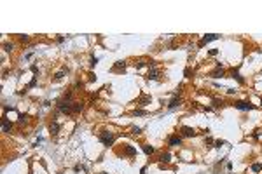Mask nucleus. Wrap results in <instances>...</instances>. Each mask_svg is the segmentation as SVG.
<instances>
[{"label":"nucleus","mask_w":262,"mask_h":174,"mask_svg":"<svg viewBox=\"0 0 262 174\" xmlns=\"http://www.w3.org/2000/svg\"><path fill=\"white\" fill-rule=\"evenodd\" d=\"M98 138H100V141H101L105 146H112L114 141H115V136H114V133H110V130H101Z\"/></svg>","instance_id":"obj_1"},{"label":"nucleus","mask_w":262,"mask_h":174,"mask_svg":"<svg viewBox=\"0 0 262 174\" xmlns=\"http://www.w3.org/2000/svg\"><path fill=\"white\" fill-rule=\"evenodd\" d=\"M220 38V35H217V33H210V35H205L201 40H199V47H205L206 43H210V42H213V40H218Z\"/></svg>","instance_id":"obj_2"},{"label":"nucleus","mask_w":262,"mask_h":174,"mask_svg":"<svg viewBox=\"0 0 262 174\" xmlns=\"http://www.w3.org/2000/svg\"><path fill=\"white\" fill-rule=\"evenodd\" d=\"M234 106L238 108V110H241V112H248V110H253V108H255L252 103H246V101H238Z\"/></svg>","instance_id":"obj_3"},{"label":"nucleus","mask_w":262,"mask_h":174,"mask_svg":"<svg viewBox=\"0 0 262 174\" xmlns=\"http://www.w3.org/2000/svg\"><path fill=\"white\" fill-rule=\"evenodd\" d=\"M180 133H182V136H184V138H194L196 134H198V133H196V130H194L192 127H185V125L180 129Z\"/></svg>","instance_id":"obj_4"},{"label":"nucleus","mask_w":262,"mask_h":174,"mask_svg":"<svg viewBox=\"0 0 262 174\" xmlns=\"http://www.w3.org/2000/svg\"><path fill=\"white\" fill-rule=\"evenodd\" d=\"M180 104H182V99L178 96H173V99L168 103V108H169V110H175V108H178Z\"/></svg>","instance_id":"obj_5"},{"label":"nucleus","mask_w":262,"mask_h":174,"mask_svg":"<svg viewBox=\"0 0 262 174\" xmlns=\"http://www.w3.org/2000/svg\"><path fill=\"white\" fill-rule=\"evenodd\" d=\"M168 143H169V146H180L182 145V138L180 136H169Z\"/></svg>","instance_id":"obj_6"},{"label":"nucleus","mask_w":262,"mask_h":174,"mask_svg":"<svg viewBox=\"0 0 262 174\" xmlns=\"http://www.w3.org/2000/svg\"><path fill=\"white\" fill-rule=\"evenodd\" d=\"M159 78V70L156 68V66H152V70L149 72V75H147V80H157Z\"/></svg>","instance_id":"obj_7"},{"label":"nucleus","mask_w":262,"mask_h":174,"mask_svg":"<svg viewBox=\"0 0 262 174\" xmlns=\"http://www.w3.org/2000/svg\"><path fill=\"white\" fill-rule=\"evenodd\" d=\"M11 129H12V124L7 118H2V133H11Z\"/></svg>","instance_id":"obj_8"},{"label":"nucleus","mask_w":262,"mask_h":174,"mask_svg":"<svg viewBox=\"0 0 262 174\" xmlns=\"http://www.w3.org/2000/svg\"><path fill=\"white\" fill-rule=\"evenodd\" d=\"M124 68H126V61H117V63L114 64L112 72H124Z\"/></svg>","instance_id":"obj_9"},{"label":"nucleus","mask_w":262,"mask_h":174,"mask_svg":"<svg viewBox=\"0 0 262 174\" xmlns=\"http://www.w3.org/2000/svg\"><path fill=\"white\" fill-rule=\"evenodd\" d=\"M84 110V103H72V113H80Z\"/></svg>","instance_id":"obj_10"},{"label":"nucleus","mask_w":262,"mask_h":174,"mask_svg":"<svg viewBox=\"0 0 262 174\" xmlns=\"http://www.w3.org/2000/svg\"><path fill=\"white\" fill-rule=\"evenodd\" d=\"M124 151H126V155H129V157H135V155H136V148L131 146V145H126Z\"/></svg>","instance_id":"obj_11"},{"label":"nucleus","mask_w":262,"mask_h":174,"mask_svg":"<svg viewBox=\"0 0 262 174\" xmlns=\"http://www.w3.org/2000/svg\"><path fill=\"white\" fill-rule=\"evenodd\" d=\"M147 103H150V96H149V94H142V96L138 98V104H142V106H145Z\"/></svg>","instance_id":"obj_12"},{"label":"nucleus","mask_w":262,"mask_h":174,"mask_svg":"<svg viewBox=\"0 0 262 174\" xmlns=\"http://www.w3.org/2000/svg\"><path fill=\"white\" fill-rule=\"evenodd\" d=\"M231 77H232V78H236L239 84H245V78L239 75V72H238V70H232V72H231Z\"/></svg>","instance_id":"obj_13"},{"label":"nucleus","mask_w":262,"mask_h":174,"mask_svg":"<svg viewBox=\"0 0 262 174\" xmlns=\"http://www.w3.org/2000/svg\"><path fill=\"white\" fill-rule=\"evenodd\" d=\"M142 150H143V153H145V155H152V153L156 151V150H154V146H150V145H143V146H142Z\"/></svg>","instance_id":"obj_14"},{"label":"nucleus","mask_w":262,"mask_h":174,"mask_svg":"<svg viewBox=\"0 0 262 174\" xmlns=\"http://www.w3.org/2000/svg\"><path fill=\"white\" fill-rule=\"evenodd\" d=\"M210 75H211V77H215V78H220V77H224V70H222V68H215Z\"/></svg>","instance_id":"obj_15"},{"label":"nucleus","mask_w":262,"mask_h":174,"mask_svg":"<svg viewBox=\"0 0 262 174\" xmlns=\"http://www.w3.org/2000/svg\"><path fill=\"white\" fill-rule=\"evenodd\" d=\"M49 130H51V134H58V130H59V124L58 122H53L49 125Z\"/></svg>","instance_id":"obj_16"},{"label":"nucleus","mask_w":262,"mask_h":174,"mask_svg":"<svg viewBox=\"0 0 262 174\" xmlns=\"http://www.w3.org/2000/svg\"><path fill=\"white\" fill-rule=\"evenodd\" d=\"M4 51H5V52H12V51H14V43L5 42V43H4Z\"/></svg>","instance_id":"obj_17"},{"label":"nucleus","mask_w":262,"mask_h":174,"mask_svg":"<svg viewBox=\"0 0 262 174\" xmlns=\"http://www.w3.org/2000/svg\"><path fill=\"white\" fill-rule=\"evenodd\" d=\"M18 122H19V124H26V122H28V115H26V113H25V115H23V113H19Z\"/></svg>","instance_id":"obj_18"},{"label":"nucleus","mask_w":262,"mask_h":174,"mask_svg":"<svg viewBox=\"0 0 262 174\" xmlns=\"http://www.w3.org/2000/svg\"><path fill=\"white\" fill-rule=\"evenodd\" d=\"M169 159H171V155H169V153H163V155H161V164H168V162H169Z\"/></svg>","instance_id":"obj_19"},{"label":"nucleus","mask_w":262,"mask_h":174,"mask_svg":"<svg viewBox=\"0 0 262 174\" xmlns=\"http://www.w3.org/2000/svg\"><path fill=\"white\" fill-rule=\"evenodd\" d=\"M65 72H68V70H61V72H58V73L54 75V80H61V78L65 77Z\"/></svg>","instance_id":"obj_20"},{"label":"nucleus","mask_w":262,"mask_h":174,"mask_svg":"<svg viewBox=\"0 0 262 174\" xmlns=\"http://www.w3.org/2000/svg\"><path fill=\"white\" fill-rule=\"evenodd\" d=\"M252 171H253V172H260V171H262V164H259V162L253 164V165H252Z\"/></svg>","instance_id":"obj_21"},{"label":"nucleus","mask_w":262,"mask_h":174,"mask_svg":"<svg viewBox=\"0 0 262 174\" xmlns=\"http://www.w3.org/2000/svg\"><path fill=\"white\" fill-rule=\"evenodd\" d=\"M133 115H135V117H142V115H147V112H145V110H135Z\"/></svg>","instance_id":"obj_22"},{"label":"nucleus","mask_w":262,"mask_h":174,"mask_svg":"<svg viewBox=\"0 0 262 174\" xmlns=\"http://www.w3.org/2000/svg\"><path fill=\"white\" fill-rule=\"evenodd\" d=\"M213 145H215L217 148H220V146H224V145H226V141H222V139H217V141H215Z\"/></svg>","instance_id":"obj_23"},{"label":"nucleus","mask_w":262,"mask_h":174,"mask_svg":"<svg viewBox=\"0 0 262 174\" xmlns=\"http://www.w3.org/2000/svg\"><path fill=\"white\" fill-rule=\"evenodd\" d=\"M224 101H218V99H213V108H218V106H222Z\"/></svg>","instance_id":"obj_24"},{"label":"nucleus","mask_w":262,"mask_h":174,"mask_svg":"<svg viewBox=\"0 0 262 174\" xmlns=\"http://www.w3.org/2000/svg\"><path fill=\"white\" fill-rule=\"evenodd\" d=\"M28 38H30L28 35H19V40H21V42H28Z\"/></svg>","instance_id":"obj_25"},{"label":"nucleus","mask_w":262,"mask_h":174,"mask_svg":"<svg viewBox=\"0 0 262 174\" xmlns=\"http://www.w3.org/2000/svg\"><path fill=\"white\" fill-rule=\"evenodd\" d=\"M131 130H133V134H140V133H142V129H140V127H133Z\"/></svg>","instance_id":"obj_26"},{"label":"nucleus","mask_w":262,"mask_h":174,"mask_svg":"<svg viewBox=\"0 0 262 174\" xmlns=\"http://www.w3.org/2000/svg\"><path fill=\"white\" fill-rule=\"evenodd\" d=\"M35 85H37V77H33V78H32V82H30V85H28V87H35Z\"/></svg>","instance_id":"obj_27"},{"label":"nucleus","mask_w":262,"mask_h":174,"mask_svg":"<svg viewBox=\"0 0 262 174\" xmlns=\"http://www.w3.org/2000/svg\"><path fill=\"white\" fill-rule=\"evenodd\" d=\"M96 63H98V58H95V56H93V58H91V66H95Z\"/></svg>","instance_id":"obj_28"},{"label":"nucleus","mask_w":262,"mask_h":174,"mask_svg":"<svg viewBox=\"0 0 262 174\" xmlns=\"http://www.w3.org/2000/svg\"><path fill=\"white\" fill-rule=\"evenodd\" d=\"M217 54H218V49H211L210 51V56H217Z\"/></svg>","instance_id":"obj_29"},{"label":"nucleus","mask_w":262,"mask_h":174,"mask_svg":"<svg viewBox=\"0 0 262 174\" xmlns=\"http://www.w3.org/2000/svg\"><path fill=\"white\" fill-rule=\"evenodd\" d=\"M205 141H206V143H208V145H213V143H215V141H213V139H211V138H205Z\"/></svg>","instance_id":"obj_30"},{"label":"nucleus","mask_w":262,"mask_h":174,"mask_svg":"<svg viewBox=\"0 0 262 174\" xmlns=\"http://www.w3.org/2000/svg\"><path fill=\"white\" fill-rule=\"evenodd\" d=\"M143 64H145V61H138V63H136V68H142Z\"/></svg>","instance_id":"obj_31"},{"label":"nucleus","mask_w":262,"mask_h":174,"mask_svg":"<svg viewBox=\"0 0 262 174\" xmlns=\"http://www.w3.org/2000/svg\"><path fill=\"white\" fill-rule=\"evenodd\" d=\"M56 42H58V43H61V42H65V37H58V38H56Z\"/></svg>","instance_id":"obj_32"},{"label":"nucleus","mask_w":262,"mask_h":174,"mask_svg":"<svg viewBox=\"0 0 262 174\" xmlns=\"http://www.w3.org/2000/svg\"><path fill=\"white\" fill-rule=\"evenodd\" d=\"M140 174H145V167H142V171H140Z\"/></svg>","instance_id":"obj_33"},{"label":"nucleus","mask_w":262,"mask_h":174,"mask_svg":"<svg viewBox=\"0 0 262 174\" xmlns=\"http://www.w3.org/2000/svg\"><path fill=\"white\" fill-rule=\"evenodd\" d=\"M260 104H262V99H260Z\"/></svg>","instance_id":"obj_34"}]
</instances>
